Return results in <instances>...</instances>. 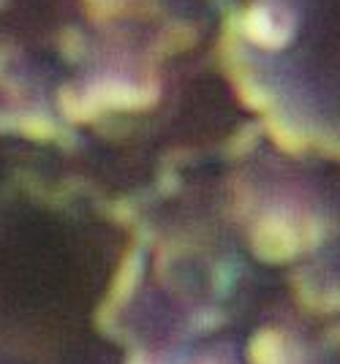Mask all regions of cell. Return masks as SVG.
<instances>
[{
	"label": "cell",
	"instance_id": "1",
	"mask_svg": "<svg viewBox=\"0 0 340 364\" xmlns=\"http://www.w3.org/2000/svg\"><path fill=\"white\" fill-rule=\"evenodd\" d=\"M245 36L264 49H280L294 36L292 16L278 6L259 3L245 14Z\"/></svg>",
	"mask_w": 340,
	"mask_h": 364
},
{
	"label": "cell",
	"instance_id": "2",
	"mask_svg": "<svg viewBox=\"0 0 340 364\" xmlns=\"http://www.w3.org/2000/svg\"><path fill=\"white\" fill-rule=\"evenodd\" d=\"M299 247V237L289 220L280 218H267L253 231V250L264 261H283L292 258Z\"/></svg>",
	"mask_w": 340,
	"mask_h": 364
},
{
	"label": "cell",
	"instance_id": "3",
	"mask_svg": "<svg viewBox=\"0 0 340 364\" xmlns=\"http://www.w3.org/2000/svg\"><path fill=\"white\" fill-rule=\"evenodd\" d=\"M250 362L253 364H286L283 340L275 332H262L250 343Z\"/></svg>",
	"mask_w": 340,
	"mask_h": 364
}]
</instances>
